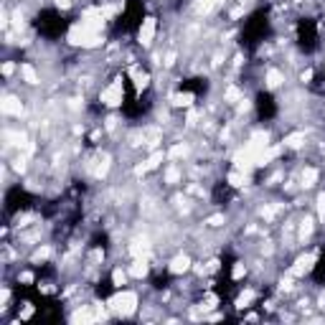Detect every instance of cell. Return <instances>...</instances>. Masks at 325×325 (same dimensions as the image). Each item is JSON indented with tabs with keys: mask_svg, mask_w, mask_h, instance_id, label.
Instances as JSON below:
<instances>
[{
	"mask_svg": "<svg viewBox=\"0 0 325 325\" xmlns=\"http://www.w3.org/2000/svg\"><path fill=\"white\" fill-rule=\"evenodd\" d=\"M112 310H115L117 315H122V318L132 315V313L137 310V292L122 287V292H117V297L112 300Z\"/></svg>",
	"mask_w": 325,
	"mask_h": 325,
	"instance_id": "cell-1",
	"label": "cell"
},
{
	"mask_svg": "<svg viewBox=\"0 0 325 325\" xmlns=\"http://www.w3.org/2000/svg\"><path fill=\"white\" fill-rule=\"evenodd\" d=\"M122 99H125V81L122 79H115L110 86H104L99 92V102L107 107H120Z\"/></svg>",
	"mask_w": 325,
	"mask_h": 325,
	"instance_id": "cell-2",
	"label": "cell"
},
{
	"mask_svg": "<svg viewBox=\"0 0 325 325\" xmlns=\"http://www.w3.org/2000/svg\"><path fill=\"white\" fill-rule=\"evenodd\" d=\"M155 33H158V20L153 15H147L142 23H140V31H137V43L142 49H150L155 41Z\"/></svg>",
	"mask_w": 325,
	"mask_h": 325,
	"instance_id": "cell-3",
	"label": "cell"
},
{
	"mask_svg": "<svg viewBox=\"0 0 325 325\" xmlns=\"http://www.w3.org/2000/svg\"><path fill=\"white\" fill-rule=\"evenodd\" d=\"M315 262H318V254L315 252H308V254H300L297 257V262H295V267L290 269L295 277H302V274H308V272H313V267H315Z\"/></svg>",
	"mask_w": 325,
	"mask_h": 325,
	"instance_id": "cell-4",
	"label": "cell"
},
{
	"mask_svg": "<svg viewBox=\"0 0 325 325\" xmlns=\"http://www.w3.org/2000/svg\"><path fill=\"white\" fill-rule=\"evenodd\" d=\"M0 112H3L5 117H20L23 115V102H20V97L5 94L3 102H0Z\"/></svg>",
	"mask_w": 325,
	"mask_h": 325,
	"instance_id": "cell-5",
	"label": "cell"
},
{
	"mask_svg": "<svg viewBox=\"0 0 325 325\" xmlns=\"http://www.w3.org/2000/svg\"><path fill=\"white\" fill-rule=\"evenodd\" d=\"M18 74H20V79H23L28 86H36V84H41V76H38L36 66H33V64H28V61H23V64L18 66Z\"/></svg>",
	"mask_w": 325,
	"mask_h": 325,
	"instance_id": "cell-6",
	"label": "cell"
},
{
	"mask_svg": "<svg viewBox=\"0 0 325 325\" xmlns=\"http://www.w3.org/2000/svg\"><path fill=\"white\" fill-rule=\"evenodd\" d=\"M188 269H191V257H188V254L173 257L170 264H168V272H170V274H186Z\"/></svg>",
	"mask_w": 325,
	"mask_h": 325,
	"instance_id": "cell-7",
	"label": "cell"
},
{
	"mask_svg": "<svg viewBox=\"0 0 325 325\" xmlns=\"http://www.w3.org/2000/svg\"><path fill=\"white\" fill-rule=\"evenodd\" d=\"M130 277L132 279H142V277H147V257H135V262L130 264Z\"/></svg>",
	"mask_w": 325,
	"mask_h": 325,
	"instance_id": "cell-8",
	"label": "cell"
},
{
	"mask_svg": "<svg viewBox=\"0 0 325 325\" xmlns=\"http://www.w3.org/2000/svg\"><path fill=\"white\" fill-rule=\"evenodd\" d=\"M193 99H196V94H193V92H178V94L170 97L173 107H181V110H188V107L193 104Z\"/></svg>",
	"mask_w": 325,
	"mask_h": 325,
	"instance_id": "cell-9",
	"label": "cell"
},
{
	"mask_svg": "<svg viewBox=\"0 0 325 325\" xmlns=\"http://www.w3.org/2000/svg\"><path fill=\"white\" fill-rule=\"evenodd\" d=\"M229 183H231L234 188H244V186L249 183V173H247V170H239V168H234V170L229 173Z\"/></svg>",
	"mask_w": 325,
	"mask_h": 325,
	"instance_id": "cell-10",
	"label": "cell"
},
{
	"mask_svg": "<svg viewBox=\"0 0 325 325\" xmlns=\"http://www.w3.org/2000/svg\"><path fill=\"white\" fill-rule=\"evenodd\" d=\"M318 178H320V173H318L315 168H305V170H302V176H300L302 188H313V186L318 183Z\"/></svg>",
	"mask_w": 325,
	"mask_h": 325,
	"instance_id": "cell-11",
	"label": "cell"
},
{
	"mask_svg": "<svg viewBox=\"0 0 325 325\" xmlns=\"http://www.w3.org/2000/svg\"><path fill=\"white\" fill-rule=\"evenodd\" d=\"M264 81H267L269 89H277V86L285 84V76H282V71H279V69H269L267 76H264Z\"/></svg>",
	"mask_w": 325,
	"mask_h": 325,
	"instance_id": "cell-12",
	"label": "cell"
},
{
	"mask_svg": "<svg viewBox=\"0 0 325 325\" xmlns=\"http://www.w3.org/2000/svg\"><path fill=\"white\" fill-rule=\"evenodd\" d=\"M130 74H132L135 76V89L137 92H142V89H147V84H150V74L147 71H140L137 66L132 69V71H130Z\"/></svg>",
	"mask_w": 325,
	"mask_h": 325,
	"instance_id": "cell-13",
	"label": "cell"
},
{
	"mask_svg": "<svg viewBox=\"0 0 325 325\" xmlns=\"http://www.w3.org/2000/svg\"><path fill=\"white\" fill-rule=\"evenodd\" d=\"M127 279H130V272H125L122 267H115V269H112V285H115L117 290H122V287L127 285Z\"/></svg>",
	"mask_w": 325,
	"mask_h": 325,
	"instance_id": "cell-14",
	"label": "cell"
},
{
	"mask_svg": "<svg viewBox=\"0 0 325 325\" xmlns=\"http://www.w3.org/2000/svg\"><path fill=\"white\" fill-rule=\"evenodd\" d=\"M170 160H181V158H186L188 155V145L186 142H178V145H173L170 150H168V153H165Z\"/></svg>",
	"mask_w": 325,
	"mask_h": 325,
	"instance_id": "cell-15",
	"label": "cell"
},
{
	"mask_svg": "<svg viewBox=\"0 0 325 325\" xmlns=\"http://www.w3.org/2000/svg\"><path fill=\"white\" fill-rule=\"evenodd\" d=\"M300 145H305V132H292L282 140V147H300Z\"/></svg>",
	"mask_w": 325,
	"mask_h": 325,
	"instance_id": "cell-16",
	"label": "cell"
},
{
	"mask_svg": "<svg viewBox=\"0 0 325 325\" xmlns=\"http://www.w3.org/2000/svg\"><path fill=\"white\" fill-rule=\"evenodd\" d=\"M181 168L178 165H170L168 170H165V183H170V186H176V183H181Z\"/></svg>",
	"mask_w": 325,
	"mask_h": 325,
	"instance_id": "cell-17",
	"label": "cell"
},
{
	"mask_svg": "<svg viewBox=\"0 0 325 325\" xmlns=\"http://www.w3.org/2000/svg\"><path fill=\"white\" fill-rule=\"evenodd\" d=\"M252 300H254V290H244L239 297H236V302H234V305L242 310V308H249V302H252Z\"/></svg>",
	"mask_w": 325,
	"mask_h": 325,
	"instance_id": "cell-18",
	"label": "cell"
},
{
	"mask_svg": "<svg viewBox=\"0 0 325 325\" xmlns=\"http://www.w3.org/2000/svg\"><path fill=\"white\" fill-rule=\"evenodd\" d=\"M313 234V219L308 216V219H302V226H300V236L305 239V236H310Z\"/></svg>",
	"mask_w": 325,
	"mask_h": 325,
	"instance_id": "cell-19",
	"label": "cell"
},
{
	"mask_svg": "<svg viewBox=\"0 0 325 325\" xmlns=\"http://www.w3.org/2000/svg\"><path fill=\"white\" fill-rule=\"evenodd\" d=\"M49 257H51V247H41L33 254V262H43V259H49Z\"/></svg>",
	"mask_w": 325,
	"mask_h": 325,
	"instance_id": "cell-20",
	"label": "cell"
},
{
	"mask_svg": "<svg viewBox=\"0 0 325 325\" xmlns=\"http://www.w3.org/2000/svg\"><path fill=\"white\" fill-rule=\"evenodd\" d=\"M244 274H247V264H244V262H236L234 269H231V277H234V279H242Z\"/></svg>",
	"mask_w": 325,
	"mask_h": 325,
	"instance_id": "cell-21",
	"label": "cell"
},
{
	"mask_svg": "<svg viewBox=\"0 0 325 325\" xmlns=\"http://www.w3.org/2000/svg\"><path fill=\"white\" fill-rule=\"evenodd\" d=\"M13 74H15V64H13V61H3V76L10 79Z\"/></svg>",
	"mask_w": 325,
	"mask_h": 325,
	"instance_id": "cell-22",
	"label": "cell"
},
{
	"mask_svg": "<svg viewBox=\"0 0 325 325\" xmlns=\"http://www.w3.org/2000/svg\"><path fill=\"white\" fill-rule=\"evenodd\" d=\"M224 221H226V219H224L221 213H216V216H211V219H206V224H208V226H221Z\"/></svg>",
	"mask_w": 325,
	"mask_h": 325,
	"instance_id": "cell-23",
	"label": "cell"
},
{
	"mask_svg": "<svg viewBox=\"0 0 325 325\" xmlns=\"http://www.w3.org/2000/svg\"><path fill=\"white\" fill-rule=\"evenodd\" d=\"M236 99H239V89H234V86H231V89L226 92V102H236Z\"/></svg>",
	"mask_w": 325,
	"mask_h": 325,
	"instance_id": "cell-24",
	"label": "cell"
},
{
	"mask_svg": "<svg viewBox=\"0 0 325 325\" xmlns=\"http://www.w3.org/2000/svg\"><path fill=\"white\" fill-rule=\"evenodd\" d=\"M318 211H320V216L325 213V193H320V196H318Z\"/></svg>",
	"mask_w": 325,
	"mask_h": 325,
	"instance_id": "cell-25",
	"label": "cell"
},
{
	"mask_svg": "<svg viewBox=\"0 0 325 325\" xmlns=\"http://www.w3.org/2000/svg\"><path fill=\"white\" fill-rule=\"evenodd\" d=\"M18 279H20V282H33V274H31V272H20Z\"/></svg>",
	"mask_w": 325,
	"mask_h": 325,
	"instance_id": "cell-26",
	"label": "cell"
},
{
	"mask_svg": "<svg viewBox=\"0 0 325 325\" xmlns=\"http://www.w3.org/2000/svg\"><path fill=\"white\" fill-rule=\"evenodd\" d=\"M300 79H302V81H305V84H308V81L313 79V69H308V71H302V74H300Z\"/></svg>",
	"mask_w": 325,
	"mask_h": 325,
	"instance_id": "cell-27",
	"label": "cell"
}]
</instances>
